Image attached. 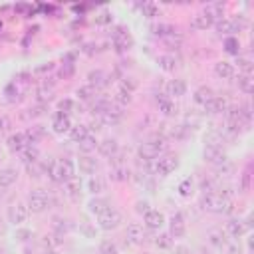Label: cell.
<instances>
[{"mask_svg": "<svg viewBox=\"0 0 254 254\" xmlns=\"http://www.w3.org/2000/svg\"><path fill=\"white\" fill-rule=\"evenodd\" d=\"M52 93H54V87L42 85V87L38 89V101H40V103H46V101H50V99H52Z\"/></svg>", "mask_w": 254, "mask_h": 254, "instance_id": "7dc6e473", "label": "cell"}, {"mask_svg": "<svg viewBox=\"0 0 254 254\" xmlns=\"http://www.w3.org/2000/svg\"><path fill=\"white\" fill-rule=\"evenodd\" d=\"M113 99H115V105H119V107L123 109V107H127V105L133 101V93H129V91H125V89H119Z\"/></svg>", "mask_w": 254, "mask_h": 254, "instance_id": "d590c367", "label": "cell"}, {"mask_svg": "<svg viewBox=\"0 0 254 254\" xmlns=\"http://www.w3.org/2000/svg\"><path fill=\"white\" fill-rule=\"evenodd\" d=\"M107 83H109V77H107L105 71H101V69H93V71L87 73V85H91L95 91L101 89V87H105Z\"/></svg>", "mask_w": 254, "mask_h": 254, "instance_id": "9a60e30c", "label": "cell"}, {"mask_svg": "<svg viewBox=\"0 0 254 254\" xmlns=\"http://www.w3.org/2000/svg\"><path fill=\"white\" fill-rule=\"evenodd\" d=\"M202 157H204V161L210 163V165H218V163L226 161V153H224V149H222V147H216V145H204V149H202Z\"/></svg>", "mask_w": 254, "mask_h": 254, "instance_id": "8fae6325", "label": "cell"}, {"mask_svg": "<svg viewBox=\"0 0 254 254\" xmlns=\"http://www.w3.org/2000/svg\"><path fill=\"white\" fill-rule=\"evenodd\" d=\"M252 248H254V246H252V236H248V250L252 252Z\"/></svg>", "mask_w": 254, "mask_h": 254, "instance_id": "e7e4bbea", "label": "cell"}, {"mask_svg": "<svg viewBox=\"0 0 254 254\" xmlns=\"http://www.w3.org/2000/svg\"><path fill=\"white\" fill-rule=\"evenodd\" d=\"M69 129H71V119H69V115L56 111L54 117H52V131H54L56 135H65V133H69Z\"/></svg>", "mask_w": 254, "mask_h": 254, "instance_id": "30bf717a", "label": "cell"}, {"mask_svg": "<svg viewBox=\"0 0 254 254\" xmlns=\"http://www.w3.org/2000/svg\"><path fill=\"white\" fill-rule=\"evenodd\" d=\"M226 107H228V103H226V99H224V97H220V95H214V97L204 105V109H206L210 115L224 113V111H226Z\"/></svg>", "mask_w": 254, "mask_h": 254, "instance_id": "ffe728a7", "label": "cell"}, {"mask_svg": "<svg viewBox=\"0 0 254 254\" xmlns=\"http://www.w3.org/2000/svg\"><path fill=\"white\" fill-rule=\"evenodd\" d=\"M212 71H214V75L218 79H230V77H234V65L230 62H216L214 67H212Z\"/></svg>", "mask_w": 254, "mask_h": 254, "instance_id": "d6986e66", "label": "cell"}, {"mask_svg": "<svg viewBox=\"0 0 254 254\" xmlns=\"http://www.w3.org/2000/svg\"><path fill=\"white\" fill-rule=\"evenodd\" d=\"M212 97H214V91H212L208 85H200V87H198V89L192 93L194 103H198V105H202V107H204V105H206V103H208Z\"/></svg>", "mask_w": 254, "mask_h": 254, "instance_id": "44dd1931", "label": "cell"}, {"mask_svg": "<svg viewBox=\"0 0 254 254\" xmlns=\"http://www.w3.org/2000/svg\"><path fill=\"white\" fill-rule=\"evenodd\" d=\"M200 206L208 212H214V214H226L232 210V202L228 196L212 190V192H204L202 198H200Z\"/></svg>", "mask_w": 254, "mask_h": 254, "instance_id": "7a4b0ae2", "label": "cell"}, {"mask_svg": "<svg viewBox=\"0 0 254 254\" xmlns=\"http://www.w3.org/2000/svg\"><path fill=\"white\" fill-rule=\"evenodd\" d=\"M222 252H224V254H242L240 246H238V244H234V242H228V244L222 248Z\"/></svg>", "mask_w": 254, "mask_h": 254, "instance_id": "9f6ffc18", "label": "cell"}, {"mask_svg": "<svg viewBox=\"0 0 254 254\" xmlns=\"http://www.w3.org/2000/svg\"><path fill=\"white\" fill-rule=\"evenodd\" d=\"M157 64H159V67H161L163 71H175V69H177V60H175V56H171V54L159 56V58H157Z\"/></svg>", "mask_w": 254, "mask_h": 254, "instance_id": "4dcf8cb0", "label": "cell"}, {"mask_svg": "<svg viewBox=\"0 0 254 254\" xmlns=\"http://www.w3.org/2000/svg\"><path fill=\"white\" fill-rule=\"evenodd\" d=\"M6 232V222H4V218L0 216V234H4Z\"/></svg>", "mask_w": 254, "mask_h": 254, "instance_id": "94428289", "label": "cell"}, {"mask_svg": "<svg viewBox=\"0 0 254 254\" xmlns=\"http://www.w3.org/2000/svg\"><path fill=\"white\" fill-rule=\"evenodd\" d=\"M4 129H6V119L0 115V131H4Z\"/></svg>", "mask_w": 254, "mask_h": 254, "instance_id": "be15d7a7", "label": "cell"}, {"mask_svg": "<svg viewBox=\"0 0 254 254\" xmlns=\"http://www.w3.org/2000/svg\"><path fill=\"white\" fill-rule=\"evenodd\" d=\"M125 236L131 244H143L147 240V232H145L143 224H139V222H131L125 230Z\"/></svg>", "mask_w": 254, "mask_h": 254, "instance_id": "7c38bea8", "label": "cell"}, {"mask_svg": "<svg viewBox=\"0 0 254 254\" xmlns=\"http://www.w3.org/2000/svg\"><path fill=\"white\" fill-rule=\"evenodd\" d=\"M0 198H2V194H0Z\"/></svg>", "mask_w": 254, "mask_h": 254, "instance_id": "003e7915", "label": "cell"}, {"mask_svg": "<svg viewBox=\"0 0 254 254\" xmlns=\"http://www.w3.org/2000/svg\"><path fill=\"white\" fill-rule=\"evenodd\" d=\"M119 89H125V91H129V93H133V91L137 89V81H135L133 77H123Z\"/></svg>", "mask_w": 254, "mask_h": 254, "instance_id": "f907efd6", "label": "cell"}, {"mask_svg": "<svg viewBox=\"0 0 254 254\" xmlns=\"http://www.w3.org/2000/svg\"><path fill=\"white\" fill-rule=\"evenodd\" d=\"M222 46H224V52L230 54V56H238V54H240V42H238V38H234V36L224 38Z\"/></svg>", "mask_w": 254, "mask_h": 254, "instance_id": "d6a6232c", "label": "cell"}, {"mask_svg": "<svg viewBox=\"0 0 254 254\" xmlns=\"http://www.w3.org/2000/svg\"><path fill=\"white\" fill-rule=\"evenodd\" d=\"M238 87L244 91V93H252L254 89V79L250 73H240L238 75Z\"/></svg>", "mask_w": 254, "mask_h": 254, "instance_id": "836d02e7", "label": "cell"}, {"mask_svg": "<svg viewBox=\"0 0 254 254\" xmlns=\"http://www.w3.org/2000/svg\"><path fill=\"white\" fill-rule=\"evenodd\" d=\"M8 149L10 151H14V153H20V151H24L28 145H30V141H28V137H26V133H14V135H10L8 137Z\"/></svg>", "mask_w": 254, "mask_h": 254, "instance_id": "2e32d148", "label": "cell"}, {"mask_svg": "<svg viewBox=\"0 0 254 254\" xmlns=\"http://www.w3.org/2000/svg\"><path fill=\"white\" fill-rule=\"evenodd\" d=\"M26 206H28L30 212H36V214L48 210V208H50V196H48V192L42 190V189H34V190L28 194Z\"/></svg>", "mask_w": 254, "mask_h": 254, "instance_id": "277c9868", "label": "cell"}, {"mask_svg": "<svg viewBox=\"0 0 254 254\" xmlns=\"http://www.w3.org/2000/svg\"><path fill=\"white\" fill-rule=\"evenodd\" d=\"M26 171L30 173V177H42L44 171H46V165H42L40 159H38V161H34V163H28V165H26Z\"/></svg>", "mask_w": 254, "mask_h": 254, "instance_id": "7bdbcfd3", "label": "cell"}, {"mask_svg": "<svg viewBox=\"0 0 254 254\" xmlns=\"http://www.w3.org/2000/svg\"><path fill=\"white\" fill-rule=\"evenodd\" d=\"M187 93V83L183 79H171L167 83V97L169 99H177V97H183Z\"/></svg>", "mask_w": 254, "mask_h": 254, "instance_id": "e0dca14e", "label": "cell"}, {"mask_svg": "<svg viewBox=\"0 0 254 254\" xmlns=\"http://www.w3.org/2000/svg\"><path fill=\"white\" fill-rule=\"evenodd\" d=\"M20 155H22V161L28 165V163H34V161H38V157H40V153H38V149H36V145H28L24 151H20Z\"/></svg>", "mask_w": 254, "mask_h": 254, "instance_id": "8d00e7d4", "label": "cell"}, {"mask_svg": "<svg viewBox=\"0 0 254 254\" xmlns=\"http://www.w3.org/2000/svg\"><path fill=\"white\" fill-rule=\"evenodd\" d=\"M79 145V151L83 153V155H89L91 151H95V147H97V139L93 137V135H87L83 141H79L77 143Z\"/></svg>", "mask_w": 254, "mask_h": 254, "instance_id": "e575fe53", "label": "cell"}, {"mask_svg": "<svg viewBox=\"0 0 254 254\" xmlns=\"http://www.w3.org/2000/svg\"><path fill=\"white\" fill-rule=\"evenodd\" d=\"M58 111H60V113H65V115H69L71 111H75V101H73V99H69V97L60 99V101H58Z\"/></svg>", "mask_w": 254, "mask_h": 254, "instance_id": "60d3db41", "label": "cell"}, {"mask_svg": "<svg viewBox=\"0 0 254 254\" xmlns=\"http://www.w3.org/2000/svg\"><path fill=\"white\" fill-rule=\"evenodd\" d=\"M79 230H81V232H83V234H85L87 238H91V236H95V228H91L87 220H81V222H79Z\"/></svg>", "mask_w": 254, "mask_h": 254, "instance_id": "db71d44e", "label": "cell"}, {"mask_svg": "<svg viewBox=\"0 0 254 254\" xmlns=\"http://www.w3.org/2000/svg\"><path fill=\"white\" fill-rule=\"evenodd\" d=\"M177 167H179L177 155H163V157L147 163V169L153 175H159V177H169L173 171H177Z\"/></svg>", "mask_w": 254, "mask_h": 254, "instance_id": "3957f363", "label": "cell"}, {"mask_svg": "<svg viewBox=\"0 0 254 254\" xmlns=\"http://www.w3.org/2000/svg\"><path fill=\"white\" fill-rule=\"evenodd\" d=\"M214 26H216V32L222 36H230V34H234L236 30H234V22L232 20H228V18H222V20H218V22H214Z\"/></svg>", "mask_w": 254, "mask_h": 254, "instance_id": "1f68e13d", "label": "cell"}, {"mask_svg": "<svg viewBox=\"0 0 254 254\" xmlns=\"http://www.w3.org/2000/svg\"><path fill=\"white\" fill-rule=\"evenodd\" d=\"M171 254H190V252H189V248H187V246L179 244V246H175V248L171 250Z\"/></svg>", "mask_w": 254, "mask_h": 254, "instance_id": "680465c9", "label": "cell"}, {"mask_svg": "<svg viewBox=\"0 0 254 254\" xmlns=\"http://www.w3.org/2000/svg\"><path fill=\"white\" fill-rule=\"evenodd\" d=\"M208 242H210V246H214L216 250H222V248L228 244L226 234H224L222 230H212V232L208 234Z\"/></svg>", "mask_w": 254, "mask_h": 254, "instance_id": "f546056e", "label": "cell"}, {"mask_svg": "<svg viewBox=\"0 0 254 254\" xmlns=\"http://www.w3.org/2000/svg\"><path fill=\"white\" fill-rule=\"evenodd\" d=\"M18 179V171L12 169V167H6V169H0V189H8L16 183Z\"/></svg>", "mask_w": 254, "mask_h": 254, "instance_id": "7402d4cb", "label": "cell"}, {"mask_svg": "<svg viewBox=\"0 0 254 254\" xmlns=\"http://www.w3.org/2000/svg\"><path fill=\"white\" fill-rule=\"evenodd\" d=\"M246 232H248V228H246L244 220H240V218H230L224 226V234H228L230 238H242Z\"/></svg>", "mask_w": 254, "mask_h": 254, "instance_id": "4fadbf2b", "label": "cell"}, {"mask_svg": "<svg viewBox=\"0 0 254 254\" xmlns=\"http://www.w3.org/2000/svg\"><path fill=\"white\" fill-rule=\"evenodd\" d=\"M87 190H89L91 194H99V192L105 190V183H103L99 177H91V179L87 181Z\"/></svg>", "mask_w": 254, "mask_h": 254, "instance_id": "74e56055", "label": "cell"}, {"mask_svg": "<svg viewBox=\"0 0 254 254\" xmlns=\"http://www.w3.org/2000/svg\"><path fill=\"white\" fill-rule=\"evenodd\" d=\"M46 113V105L44 103H40V105H36L34 109H30V115L32 117H40V115H44Z\"/></svg>", "mask_w": 254, "mask_h": 254, "instance_id": "6f0895ef", "label": "cell"}, {"mask_svg": "<svg viewBox=\"0 0 254 254\" xmlns=\"http://www.w3.org/2000/svg\"><path fill=\"white\" fill-rule=\"evenodd\" d=\"M42 254H60V252H58L56 248H46V250H44Z\"/></svg>", "mask_w": 254, "mask_h": 254, "instance_id": "6125c7cd", "label": "cell"}, {"mask_svg": "<svg viewBox=\"0 0 254 254\" xmlns=\"http://www.w3.org/2000/svg\"><path fill=\"white\" fill-rule=\"evenodd\" d=\"M161 97H157V105H159V111L163 113V115H167V117H171V115H175L177 113V105L173 103V99H169L167 95H163V93H159Z\"/></svg>", "mask_w": 254, "mask_h": 254, "instance_id": "603a6c76", "label": "cell"}, {"mask_svg": "<svg viewBox=\"0 0 254 254\" xmlns=\"http://www.w3.org/2000/svg\"><path fill=\"white\" fill-rule=\"evenodd\" d=\"M0 157H2V149H0Z\"/></svg>", "mask_w": 254, "mask_h": 254, "instance_id": "03108f58", "label": "cell"}, {"mask_svg": "<svg viewBox=\"0 0 254 254\" xmlns=\"http://www.w3.org/2000/svg\"><path fill=\"white\" fill-rule=\"evenodd\" d=\"M14 238H16L18 242H26V240L32 238V230H28V228H16Z\"/></svg>", "mask_w": 254, "mask_h": 254, "instance_id": "816d5d0a", "label": "cell"}, {"mask_svg": "<svg viewBox=\"0 0 254 254\" xmlns=\"http://www.w3.org/2000/svg\"><path fill=\"white\" fill-rule=\"evenodd\" d=\"M99 254H119V250H117L115 242H111V240H103V242L99 244Z\"/></svg>", "mask_w": 254, "mask_h": 254, "instance_id": "bcb514c9", "label": "cell"}, {"mask_svg": "<svg viewBox=\"0 0 254 254\" xmlns=\"http://www.w3.org/2000/svg\"><path fill=\"white\" fill-rule=\"evenodd\" d=\"M65 185V194L69 196V198H79V189H81V181L77 179V177H71L69 181H65L64 183Z\"/></svg>", "mask_w": 254, "mask_h": 254, "instance_id": "f1b7e54d", "label": "cell"}, {"mask_svg": "<svg viewBox=\"0 0 254 254\" xmlns=\"http://www.w3.org/2000/svg\"><path fill=\"white\" fill-rule=\"evenodd\" d=\"M64 65H65V67L62 69V75H64V77H69V75L73 73V64H64Z\"/></svg>", "mask_w": 254, "mask_h": 254, "instance_id": "91938a15", "label": "cell"}, {"mask_svg": "<svg viewBox=\"0 0 254 254\" xmlns=\"http://www.w3.org/2000/svg\"><path fill=\"white\" fill-rule=\"evenodd\" d=\"M143 226L147 230H161L165 226V214L161 210H155V208L147 210L143 214Z\"/></svg>", "mask_w": 254, "mask_h": 254, "instance_id": "ba28073f", "label": "cell"}, {"mask_svg": "<svg viewBox=\"0 0 254 254\" xmlns=\"http://www.w3.org/2000/svg\"><path fill=\"white\" fill-rule=\"evenodd\" d=\"M111 20H113V16H111V12H107V10H103L99 16H95V24H99V26L111 24Z\"/></svg>", "mask_w": 254, "mask_h": 254, "instance_id": "f5cc1de1", "label": "cell"}, {"mask_svg": "<svg viewBox=\"0 0 254 254\" xmlns=\"http://www.w3.org/2000/svg\"><path fill=\"white\" fill-rule=\"evenodd\" d=\"M58 165H60V173H62L64 183L69 181L71 177H75V163L71 159H58Z\"/></svg>", "mask_w": 254, "mask_h": 254, "instance_id": "d4e9b609", "label": "cell"}, {"mask_svg": "<svg viewBox=\"0 0 254 254\" xmlns=\"http://www.w3.org/2000/svg\"><path fill=\"white\" fill-rule=\"evenodd\" d=\"M75 95H77L81 101H91V99L95 97V89H93L91 85H83V87H79V89L75 91Z\"/></svg>", "mask_w": 254, "mask_h": 254, "instance_id": "f6af8a7d", "label": "cell"}, {"mask_svg": "<svg viewBox=\"0 0 254 254\" xmlns=\"http://www.w3.org/2000/svg\"><path fill=\"white\" fill-rule=\"evenodd\" d=\"M214 24V20L202 10V12H196L194 16H192V20H190V28L192 30H206V28H210Z\"/></svg>", "mask_w": 254, "mask_h": 254, "instance_id": "ac0fdd59", "label": "cell"}, {"mask_svg": "<svg viewBox=\"0 0 254 254\" xmlns=\"http://www.w3.org/2000/svg\"><path fill=\"white\" fill-rule=\"evenodd\" d=\"M97 151H99L101 157L111 159V157H115V155L119 153V143H117L115 139H111V137L101 139V141H97Z\"/></svg>", "mask_w": 254, "mask_h": 254, "instance_id": "5bb4252c", "label": "cell"}, {"mask_svg": "<svg viewBox=\"0 0 254 254\" xmlns=\"http://www.w3.org/2000/svg\"><path fill=\"white\" fill-rule=\"evenodd\" d=\"M28 216H30V210H28V206H26L24 202H14V204H10L8 210H6V218H8V222L14 224V226H22V224L28 220Z\"/></svg>", "mask_w": 254, "mask_h": 254, "instance_id": "8992f818", "label": "cell"}, {"mask_svg": "<svg viewBox=\"0 0 254 254\" xmlns=\"http://www.w3.org/2000/svg\"><path fill=\"white\" fill-rule=\"evenodd\" d=\"M155 244H157L159 248L167 250V248H171L173 238H171V234H159V236H157V240H155Z\"/></svg>", "mask_w": 254, "mask_h": 254, "instance_id": "c3c4849f", "label": "cell"}, {"mask_svg": "<svg viewBox=\"0 0 254 254\" xmlns=\"http://www.w3.org/2000/svg\"><path fill=\"white\" fill-rule=\"evenodd\" d=\"M192 179L190 177H187V179H183L181 183H179V187H177V190H179V194L181 196H190L192 194Z\"/></svg>", "mask_w": 254, "mask_h": 254, "instance_id": "b9f144b4", "label": "cell"}, {"mask_svg": "<svg viewBox=\"0 0 254 254\" xmlns=\"http://www.w3.org/2000/svg\"><path fill=\"white\" fill-rule=\"evenodd\" d=\"M109 208V202L105 200V198H101V196H93L89 202H87V210L91 212V214H101L103 210H107Z\"/></svg>", "mask_w": 254, "mask_h": 254, "instance_id": "83f0119b", "label": "cell"}, {"mask_svg": "<svg viewBox=\"0 0 254 254\" xmlns=\"http://www.w3.org/2000/svg\"><path fill=\"white\" fill-rule=\"evenodd\" d=\"M236 65H238V69H240L242 73H250V71H252V62H250L248 58H240V56H238Z\"/></svg>", "mask_w": 254, "mask_h": 254, "instance_id": "681fc988", "label": "cell"}, {"mask_svg": "<svg viewBox=\"0 0 254 254\" xmlns=\"http://www.w3.org/2000/svg\"><path fill=\"white\" fill-rule=\"evenodd\" d=\"M77 167H79V171L83 175H93L97 171V161L93 157H89V155H81L79 161H77Z\"/></svg>", "mask_w": 254, "mask_h": 254, "instance_id": "cb8c5ba5", "label": "cell"}, {"mask_svg": "<svg viewBox=\"0 0 254 254\" xmlns=\"http://www.w3.org/2000/svg\"><path fill=\"white\" fill-rule=\"evenodd\" d=\"M121 222H123V216H121V212L117 208H111L109 206L107 210H103L101 214H97V226L101 230H115Z\"/></svg>", "mask_w": 254, "mask_h": 254, "instance_id": "5b68a950", "label": "cell"}, {"mask_svg": "<svg viewBox=\"0 0 254 254\" xmlns=\"http://www.w3.org/2000/svg\"><path fill=\"white\" fill-rule=\"evenodd\" d=\"M165 149H167V139L163 135H153L149 141H145L137 147V157L141 161L149 163V161H155Z\"/></svg>", "mask_w": 254, "mask_h": 254, "instance_id": "6da1fadb", "label": "cell"}, {"mask_svg": "<svg viewBox=\"0 0 254 254\" xmlns=\"http://www.w3.org/2000/svg\"><path fill=\"white\" fill-rule=\"evenodd\" d=\"M111 44H113V48H115L117 52H127V50L133 46V38H131V34H129L127 28L117 26L115 32L111 34Z\"/></svg>", "mask_w": 254, "mask_h": 254, "instance_id": "52a82bcc", "label": "cell"}, {"mask_svg": "<svg viewBox=\"0 0 254 254\" xmlns=\"http://www.w3.org/2000/svg\"><path fill=\"white\" fill-rule=\"evenodd\" d=\"M147 210H151V204H149V200H137V202H135V212H139V214H145Z\"/></svg>", "mask_w": 254, "mask_h": 254, "instance_id": "11a10c76", "label": "cell"}, {"mask_svg": "<svg viewBox=\"0 0 254 254\" xmlns=\"http://www.w3.org/2000/svg\"><path fill=\"white\" fill-rule=\"evenodd\" d=\"M169 234H171V238H183L187 234V222H185V214L183 212H177V214L171 216Z\"/></svg>", "mask_w": 254, "mask_h": 254, "instance_id": "9c48e42d", "label": "cell"}, {"mask_svg": "<svg viewBox=\"0 0 254 254\" xmlns=\"http://www.w3.org/2000/svg\"><path fill=\"white\" fill-rule=\"evenodd\" d=\"M69 139L73 141V143H79V141H83L87 135H89V129H87V125H83V123H77V125H71V129H69Z\"/></svg>", "mask_w": 254, "mask_h": 254, "instance_id": "4316f807", "label": "cell"}, {"mask_svg": "<svg viewBox=\"0 0 254 254\" xmlns=\"http://www.w3.org/2000/svg\"><path fill=\"white\" fill-rule=\"evenodd\" d=\"M129 177H131V173H129L127 165H117V167H111V171H109V179L113 183H123Z\"/></svg>", "mask_w": 254, "mask_h": 254, "instance_id": "484cf974", "label": "cell"}, {"mask_svg": "<svg viewBox=\"0 0 254 254\" xmlns=\"http://www.w3.org/2000/svg\"><path fill=\"white\" fill-rule=\"evenodd\" d=\"M139 8H141V14H143L145 18H155V16H159V6H157L155 2H143Z\"/></svg>", "mask_w": 254, "mask_h": 254, "instance_id": "f35d334b", "label": "cell"}, {"mask_svg": "<svg viewBox=\"0 0 254 254\" xmlns=\"http://www.w3.org/2000/svg\"><path fill=\"white\" fill-rule=\"evenodd\" d=\"M232 171H234V165H232L228 159L222 161V163H218V165H214V173H216V177H228Z\"/></svg>", "mask_w": 254, "mask_h": 254, "instance_id": "ab89813d", "label": "cell"}, {"mask_svg": "<svg viewBox=\"0 0 254 254\" xmlns=\"http://www.w3.org/2000/svg\"><path fill=\"white\" fill-rule=\"evenodd\" d=\"M153 34H155V36H161V38L165 40L167 36L175 34V28L169 26V24H157V26H153Z\"/></svg>", "mask_w": 254, "mask_h": 254, "instance_id": "ee69618b", "label": "cell"}]
</instances>
